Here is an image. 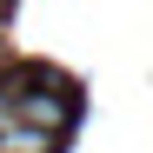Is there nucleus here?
Masks as SVG:
<instances>
[{"label": "nucleus", "instance_id": "1", "mask_svg": "<svg viewBox=\"0 0 153 153\" xmlns=\"http://www.w3.org/2000/svg\"><path fill=\"white\" fill-rule=\"evenodd\" d=\"M0 153H53V133H40L27 120H7L0 126Z\"/></svg>", "mask_w": 153, "mask_h": 153}]
</instances>
